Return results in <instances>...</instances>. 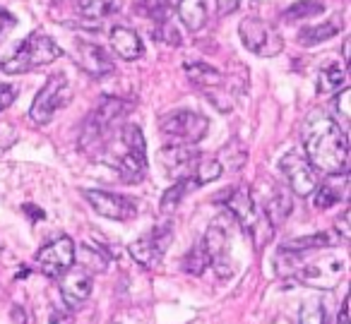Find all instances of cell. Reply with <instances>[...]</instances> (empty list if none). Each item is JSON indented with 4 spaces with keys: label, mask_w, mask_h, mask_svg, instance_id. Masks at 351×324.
I'll return each instance as SVG.
<instances>
[{
    "label": "cell",
    "mask_w": 351,
    "mask_h": 324,
    "mask_svg": "<svg viewBox=\"0 0 351 324\" xmlns=\"http://www.w3.org/2000/svg\"><path fill=\"white\" fill-rule=\"evenodd\" d=\"M101 161L118 171L125 183H140L147 175V145L137 125H123L116 137L104 142Z\"/></svg>",
    "instance_id": "7a4b0ae2"
},
{
    "label": "cell",
    "mask_w": 351,
    "mask_h": 324,
    "mask_svg": "<svg viewBox=\"0 0 351 324\" xmlns=\"http://www.w3.org/2000/svg\"><path fill=\"white\" fill-rule=\"evenodd\" d=\"M291 207H293V199L287 190H274L272 197L265 202V216H267L269 226L272 228H279L284 221L289 219L291 214Z\"/></svg>",
    "instance_id": "ffe728a7"
},
{
    "label": "cell",
    "mask_w": 351,
    "mask_h": 324,
    "mask_svg": "<svg viewBox=\"0 0 351 324\" xmlns=\"http://www.w3.org/2000/svg\"><path fill=\"white\" fill-rule=\"evenodd\" d=\"M36 264L44 271L49 279H60L68 269H73L75 264V242L73 238L60 236L56 240H51L49 245H44L36 252Z\"/></svg>",
    "instance_id": "9c48e42d"
},
{
    "label": "cell",
    "mask_w": 351,
    "mask_h": 324,
    "mask_svg": "<svg viewBox=\"0 0 351 324\" xmlns=\"http://www.w3.org/2000/svg\"><path fill=\"white\" fill-rule=\"evenodd\" d=\"M303 147H306V159L317 173H346L349 140H346V130L330 113L320 108L308 113L303 121Z\"/></svg>",
    "instance_id": "6da1fadb"
},
{
    "label": "cell",
    "mask_w": 351,
    "mask_h": 324,
    "mask_svg": "<svg viewBox=\"0 0 351 324\" xmlns=\"http://www.w3.org/2000/svg\"><path fill=\"white\" fill-rule=\"evenodd\" d=\"M344 192H346V173L332 175V180H327V183L315 188L313 202H315L317 209H330V207H335L339 199H344Z\"/></svg>",
    "instance_id": "d6986e66"
},
{
    "label": "cell",
    "mask_w": 351,
    "mask_h": 324,
    "mask_svg": "<svg viewBox=\"0 0 351 324\" xmlns=\"http://www.w3.org/2000/svg\"><path fill=\"white\" fill-rule=\"evenodd\" d=\"M239 36L245 49L260 58H274L284 49L282 34L260 17H245L239 27Z\"/></svg>",
    "instance_id": "52a82bcc"
},
{
    "label": "cell",
    "mask_w": 351,
    "mask_h": 324,
    "mask_svg": "<svg viewBox=\"0 0 351 324\" xmlns=\"http://www.w3.org/2000/svg\"><path fill=\"white\" fill-rule=\"evenodd\" d=\"M349 101H351V89L344 87L339 94H337V99H335V113H337V118H339L341 123H346V121H349V116H351Z\"/></svg>",
    "instance_id": "836d02e7"
},
{
    "label": "cell",
    "mask_w": 351,
    "mask_h": 324,
    "mask_svg": "<svg viewBox=\"0 0 351 324\" xmlns=\"http://www.w3.org/2000/svg\"><path fill=\"white\" fill-rule=\"evenodd\" d=\"M49 324H75V317H73V312H70V308H56L53 312H51Z\"/></svg>",
    "instance_id": "d590c367"
},
{
    "label": "cell",
    "mask_w": 351,
    "mask_h": 324,
    "mask_svg": "<svg viewBox=\"0 0 351 324\" xmlns=\"http://www.w3.org/2000/svg\"><path fill=\"white\" fill-rule=\"evenodd\" d=\"M181 266H183V271L191 276H200L202 271L210 266V257H207V250H205V245H202V240L195 242V245L186 252Z\"/></svg>",
    "instance_id": "83f0119b"
},
{
    "label": "cell",
    "mask_w": 351,
    "mask_h": 324,
    "mask_svg": "<svg viewBox=\"0 0 351 324\" xmlns=\"http://www.w3.org/2000/svg\"><path fill=\"white\" fill-rule=\"evenodd\" d=\"M60 55H63V49L49 34L34 32V34H29L22 41V46L12 53V58L0 63V70L5 75H25L36 68H44V65L53 63Z\"/></svg>",
    "instance_id": "277c9868"
},
{
    "label": "cell",
    "mask_w": 351,
    "mask_h": 324,
    "mask_svg": "<svg viewBox=\"0 0 351 324\" xmlns=\"http://www.w3.org/2000/svg\"><path fill=\"white\" fill-rule=\"evenodd\" d=\"M159 130L164 137H169L171 145H197L210 130V121L202 113L181 108L161 118Z\"/></svg>",
    "instance_id": "5b68a950"
},
{
    "label": "cell",
    "mask_w": 351,
    "mask_h": 324,
    "mask_svg": "<svg viewBox=\"0 0 351 324\" xmlns=\"http://www.w3.org/2000/svg\"><path fill=\"white\" fill-rule=\"evenodd\" d=\"M77 65L89 75V77H106V75L113 73V60L106 51L99 44H92V41H80L77 44Z\"/></svg>",
    "instance_id": "2e32d148"
},
{
    "label": "cell",
    "mask_w": 351,
    "mask_h": 324,
    "mask_svg": "<svg viewBox=\"0 0 351 324\" xmlns=\"http://www.w3.org/2000/svg\"><path fill=\"white\" fill-rule=\"evenodd\" d=\"M171 238H173V228H171V223H161V226H156L152 233H147L145 238H140V240L132 242L130 245L132 260L140 262V264L147 266V269H152V266L159 264L161 257H164V252L169 250Z\"/></svg>",
    "instance_id": "7c38bea8"
},
{
    "label": "cell",
    "mask_w": 351,
    "mask_h": 324,
    "mask_svg": "<svg viewBox=\"0 0 351 324\" xmlns=\"http://www.w3.org/2000/svg\"><path fill=\"white\" fill-rule=\"evenodd\" d=\"M217 199L224 202V207L229 209V214L236 219V223H239L248 236L255 238V231H258V209H255V199H253V195H250L248 185L224 190Z\"/></svg>",
    "instance_id": "30bf717a"
},
{
    "label": "cell",
    "mask_w": 351,
    "mask_h": 324,
    "mask_svg": "<svg viewBox=\"0 0 351 324\" xmlns=\"http://www.w3.org/2000/svg\"><path fill=\"white\" fill-rule=\"evenodd\" d=\"M346 84V73L341 65H327L317 75V92L320 94H335L339 89H344Z\"/></svg>",
    "instance_id": "484cf974"
},
{
    "label": "cell",
    "mask_w": 351,
    "mask_h": 324,
    "mask_svg": "<svg viewBox=\"0 0 351 324\" xmlns=\"http://www.w3.org/2000/svg\"><path fill=\"white\" fill-rule=\"evenodd\" d=\"M221 171H224V166H221L219 159H205V156H200L191 180L195 183V188H200V185L215 183V180L221 175Z\"/></svg>",
    "instance_id": "f1b7e54d"
},
{
    "label": "cell",
    "mask_w": 351,
    "mask_h": 324,
    "mask_svg": "<svg viewBox=\"0 0 351 324\" xmlns=\"http://www.w3.org/2000/svg\"><path fill=\"white\" fill-rule=\"evenodd\" d=\"M178 17L186 29L200 32L207 22V3L205 0H178Z\"/></svg>",
    "instance_id": "7402d4cb"
},
{
    "label": "cell",
    "mask_w": 351,
    "mask_h": 324,
    "mask_svg": "<svg viewBox=\"0 0 351 324\" xmlns=\"http://www.w3.org/2000/svg\"><path fill=\"white\" fill-rule=\"evenodd\" d=\"M75 8L87 20H101V17L116 15L123 8V0H77Z\"/></svg>",
    "instance_id": "d4e9b609"
},
{
    "label": "cell",
    "mask_w": 351,
    "mask_h": 324,
    "mask_svg": "<svg viewBox=\"0 0 351 324\" xmlns=\"http://www.w3.org/2000/svg\"><path fill=\"white\" fill-rule=\"evenodd\" d=\"M239 5H241V0H217V12H219L221 17H226L239 10Z\"/></svg>",
    "instance_id": "74e56055"
},
{
    "label": "cell",
    "mask_w": 351,
    "mask_h": 324,
    "mask_svg": "<svg viewBox=\"0 0 351 324\" xmlns=\"http://www.w3.org/2000/svg\"><path fill=\"white\" fill-rule=\"evenodd\" d=\"M17 97V87L12 84H0V111H5Z\"/></svg>",
    "instance_id": "e575fe53"
},
{
    "label": "cell",
    "mask_w": 351,
    "mask_h": 324,
    "mask_svg": "<svg viewBox=\"0 0 351 324\" xmlns=\"http://www.w3.org/2000/svg\"><path fill=\"white\" fill-rule=\"evenodd\" d=\"M132 103H128L125 99L118 97H101V101L92 108V113L87 116L82 125V135H80V149L92 151L94 147L104 145L108 140V135L113 132V127L130 113Z\"/></svg>",
    "instance_id": "3957f363"
},
{
    "label": "cell",
    "mask_w": 351,
    "mask_h": 324,
    "mask_svg": "<svg viewBox=\"0 0 351 324\" xmlns=\"http://www.w3.org/2000/svg\"><path fill=\"white\" fill-rule=\"evenodd\" d=\"M202 245L207 250V257H210V264L215 266V271L221 276V279H229L236 271L234 257H231L229 250V231L221 221H215L210 228H207L205 238H202Z\"/></svg>",
    "instance_id": "8fae6325"
},
{
    "label": "cell",
    "mask_w": 351,
    "mask_h": 324,
    "mask_svg": "<svg viewBox=\"0 0 351 324\" xmlns=\"http://www.w3.org/2000/svg\"><path fill=\"white\" fill-rule=\"evenodd\" d=\"M341 22L339 20H330V22H322V25H315V27H306V29L298 32L296 41L301 46H317L322 41H330L332 36H337L341 32Z\"/></svg>",
    "instance_id": "603a6c76"
},
{
    "label": "cell",
    "mask_w": 351,
    "mask_h": 324,
    "mask_svg": "<svg viewBox=\"0 0 351 324\" xmlns=\"http://www.w3.org/2000/svg\"><path fill=\"white\" fill-rule=\"evenodd\" d=\"M156 39L159 41H166V44H171V46H181V34H178V29H176L173 25H171L169 20L166 22H159V32H156Z\"/></svg>",
    "instance_id": "d6a6232c"
},
{
    "label": "cell",
    "mask_w": 351,
    "mask_h": 324,
    "mask_svg": "<svg viewBox=\"0 0 351 324\" xmlns=\"http://www.w3.org/2000/svg\"><path fill=\"white\" fill-rule=\"evenodd\" d=\"M279 171H282V175L287 178L291 192L298 195V197H308V195L315 192V188L320 185L317 183V171L311 166L306 154H301L298 149H291L282 156Z\"/></svg>",
    "instance_id": "ba28073f"
},
{
    "label": "cell",
    "mask_w": 351,
    "mask_h": 324,
    "mask_svg": "<svg viewBox=\"0 0 351 324\" xmlns=\"http://www.w3.org/2000/svg\"><path fill=\"white\" fill-rule=\"evenodd\" d=\"M15 25H17L15 15H10L5 8H0V39H3V34H8Z\"/></svg>",
    "instance_id": "8d00e7d4"
},
{
    "label": "cell",
    "mask_w": 351,
    "mask_h": 324,
    "mask_svg": "<svg viewBox=\"0 0 351 324\" xmlns=\"http://www.w3.org/2000/svg\"><path fill=\"white\" fill-rule=\"evenodd\" d=\"M346 219H349V212H344L339 219H337V233H339L341 240H346V238L351 236V233H349V226H346Z\"/></svg>",
    "instance_id": "f35d334b"
},
{
    "label": "cell",
    "mask_w": 351,
    "mask_h": 324,
    "mask_svg": "<svg viewBox=\"0 0 351 324\" xmlns=\"http://www.w3.org/2000/svg\"><path fill=\"white\" fill-rule=\"evenodd\" d=\"M84 199L94 212L111 221H130L137 214V207L130 197L108 192V190H84Z\"/></svg>",
    "instance_id": "4fadbf2b"
},
{
    "label": "cell",
    "mask_w": 351,
    "mask_h": 324,
    "mask_svg": "<svg viewBox=\"0 0 351 324\" xmlns=\"http://www.w3.org/2000/svg\"><path fill=\"white\" fill-rule=\"evenodd\" d=\"M70 97V82L63 73H56L46 79V84L41 87V92L36 94L34 103L29 108V118L36 123V125H46V123L53 121V116L60 111L63 106H68Z\"/></svg>",
    "instance_id": "8992f818"
},
{
    "label": "cell",
    "mask_w": 351,
    "mask_h": 324,
    "mask_svg": "<svg viewBox=\"0 0 351 324\" xmlns=\"http://www.w3.org/2000/svg\"><path fill=\"white\" fill-rule=\"evenodd\" d=\"M332 242H335V236H332V233H313V236H303V238H296V240L284 242L279 250L289 252V255H298V257H301V255H306V252L330 247Z\"/></svg>",
    "instance_id": "44dd1931"
},
{
    "label": "cell",
    "mask_w": 351,
    "mask_h": 324,
    "mask_svg": "<svg viewBox=\"0 0 351 324\" xmlns=\"http://www.w3.org/2000/svg\"><path fill=\"white\" fill-rule=\"evenodd\" d=\"M135 10L140 15L154 20L156 25L159 22H166L171 15V0H135Z\"/></svg>",
    "instance_id": "f546056e"
},
{
    "label": "cell",
    "mask_w": 351,
    "mask_h": 324,
    "mask_svg": "<svg viewBox=\"0 0 351 324\" xmlns=\"http://www.w3.org/2000/svg\"><path fill=\"white\" fill-rule=\"evenodd\" d=\"M111 49H113V53L123 60H137V58H142V53H145L142 39L137 36V32L130 29V27H113Z\"/></svg>",
    "instance_id": "ac0fdd59"
},
{
    "label": "cell",
    "mask_w": 351,
    "mask_h": 324,
    "mask_svg": "<svg viewBox=\"0 0 351 324\" xmlns=\"http://www.w3.org/2000/svg\"><path fill=\"white\" fill-rule=\"evenodd\" d=\"M341 276H344V262L335 260V257L315 260L311 264L301 266V271H298V279L303 284L320 290H332L341 281Z\"/></svg>",
    "instance_id": "5bb4252c"
},
{
    "label": "cell",
    "mask_w": 351,
    "mask_h": 324,
    "mask_svg": "<svg viewBox=\"0 0 351 324\" xmlns=\"http://www.w3.org/2000/svg\"><path fill=\"white\" fill-rule=\"evenodd\" d=\"M200 156L202 154L195 149V145H166L161 149V164L171 178L188 180L193 178V171H195Z\"/></svg>",
    "instance_id": "9a60e30c"
},
{
    "label": "cell",
    "mask_w": 351,
    "mask_h": 324,
    "mask_svg": "<svg viewBox=\"0 0 351 324\" xmlns=\"http://www.w3.org/2000/svg\"><path fill=\"white\" fill-rule=\"evenodd\" d=\"M186 75L193 84L202 89H212V87H219L221 84V73L212 65L202 63V60H188L186 63Z\"/></svg>",
    "instance_id": "cb8c5ba5"
},
{
    "label": "cell",
    "mask_w": 351,
    "mask_h": 324,
    "mask_svg": "<svg viewBox=\"0 0 351 324\" xmlns=\"http://www.w3.org/2000/svg\"><path fill=\"white\" fill-rule=\"evenodd\" d=\"M298 324H325V308L320 300H303L298 310Z\"/></svg>",
    "instance_id": "1f68e13d"
},
{
    "label": "cell",
    "mask_w": 351,
    "mask_h": 324,
    "mask_svg": "<svg viewBox=\"0 0 351 324\" xmlns=\"http://www.w3.org/2000/svg\"><path fill=\"white\" fill-rule=\"evenodd\" d=\"M322 10H325L322 0H298V3H293L291 8H287V10L282 12V20L284 22H301L313 15H320Z\"/></svg>",
    "instance_id": "4316f807"
},
{
    "label": "cell",
    "mask_w": 351,
    "mask_h": 324,
    "mask_svg": "<svg viewBox=\"0 0 351 324\" xmlns=\"http://www.w3.org/2000/svg\"><path fill=\"white\" fill-rule=\"evenodd\" d=\"M193 188H195V183H193L191 178L178 180L176 185H171V188L164 192V197H161V212H173V209L181 204V199L186 197L188 190H193Z\"/></svg>",
    "instance_id": "4dcf8cb0"
},
{
    "label": "cell",
    "mask_w": 351,
    "mask_h": 324,
    "mask_svg": "<svg viewBox=\"0 0 351 324\" xmlns=\"http://www.w3.org/2000/svg\"><path fill=\"white\" fill-rule=\"evenodd\" d=\"M25 212H29V216H32V219H44V216H46V214L41 212L39 207H34V204H25Z\"/></svg>",
    "instance_id": "60d3db41"
},
{
    "label": "cell",
    "mask_w": 351,
    "mask_h": 324,
    "mask_svg": "<svg viewBox=\"0 0 351 324\" xmlns=\"http://www.w3.org/2000/svg\"><path fill=\"white\" fill-rule=\"evenodd\" d=\"M337 324H349V305H346V300L339 308V319H337Z\"/></svg>",
    "instance_id": "ab89813d"
},
{
    "label": "cell",
    "mask_w": 351,
    "mask_h": 324,
    "mask_svg": "<svg viewBox=\"0 0 351 324\" xmlns=\"http://www.w3.org/2000/svg\"><path fill=\"white\" fill-rule=\"evenodd\" d=\"M60 293L70 310L80 308L92 293V276L87 269H68L60 276Z\"/></svg>",
    "instance_id": "e0dca14e"
}]
</instances>
